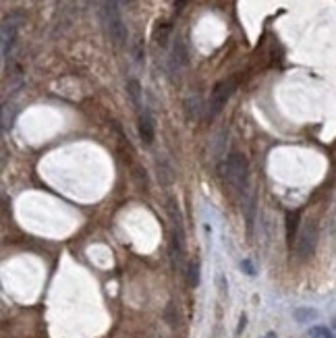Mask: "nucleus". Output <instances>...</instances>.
I'll return each mask as SVG.
<instances>
[{"instance_id": "nucleus-1", "label": "nucleus", "mask_w": 336, "mask_h": 338, "mask_svg": "<svg viewBox=\"0 0 336 338\" xmlns=\"http://www.w3.org/2000/svg\"><path fill=\"white\" fill-rule=\"evenodd\" d=\"M220 177L226 181L228 187H233L235 191L243 193L247 189V177H249V164L247 158L239 154V151H233L228 154L220 166Z\"/></svg>"}, {"instance_id": "nucleus-2", "label": "nucleus", "mask_w": 336, "mask_h": 338, "mask_svg": "<svg viewBox=\"0 0 336 338\" xmlns=\"http://www.w3.org/2000/svg\"><path fill=\"white\" fill-rule=\"evenodd\" d=\"M104 23H106L108 36L114 42V46H125L127 38H129V31H127L125 19L121 13V4L117 0H104Z\"/></svg>"}, {"instance_id": "nucleus-3", "label": "nucleus", "mask_w": 336, "mask_h": 338, "mask_svg": "<svg viewBox=\"0 0 336 338\" xmlns=\"http://www.w3.org/2000/svg\"><path fill=\"white\" fill-rule=\"evenodd\" d=\"M235 89H237V79H224L212 89L210 108H207V116H210V119H216V116L222 112V108L226 106L230 96L235 94Z\"/></svg>"}, {"instance_id": "nucleus-4", "label": "nucleus", "mask_w": 336, "mask_h": 338, "mask_svg": "<svg viewBox=\"0 0 336 338\" xmlns=\"http://www.w3.org/2000/svg\"><path fill=\"white\" fill-rule=\"evenodd\" d=\"M318 237H320V230L316 226V222H307L299 232V239H297V255L299 260H309L316 251V245H318Z\"/></svg>"}, {"instance_id": "nucleus-5", "label": "nucleus", "mask_w": 336, "mask_h": 338, "mask_svg": "<svg viewBox=\"0 0 336 338\" xmlns=\"http://www.w3.org/2000/svg\"><path fill=\"white\" fill-rule=\"evenodd\" d=\"M21 25V15H8L2 23H0V58L6 56L10 46H13L15 38H17V31Z\"/></svg>"}, {"instance_id": "nucleus-6", "label": "nucleus", "mask_w": 336, "mask_h": 338, "mask_svg": "<svg viewBox=\"0 0 336 338\" xmlns=\"http://www.w3.org/2000/svg\"><path fill=\"white\" fill-rule=\"evenodd\" d=\"M189 65V54L187 48H185L183 40H177L175 46H172V52H170V61H168V68H170V75H181V71Z\"/></svg>"}, {"instance_id": "nucleus-7", "label": "nucleus", "mask_w": 336, "mask_h": 338, "mask_svg": "<svg viewBox=\"0 0 336 338\" xmlns=\"http://www.w3.org/2000/svg\"><path fill=\"white\" fill-rule=\"evenodd\" d=\"M139 135H141V141L145 145H152L154 143V137H156V125L154 119L145 108H141L139 112Z\"/></svg>"}, {"instance_id": "nucleus-8", "label": "nucleus", "mask_w": 336, "mask_h": 338, "mask_svg": "<svg viewBox=\"0 0 336 338\" xmlns=\"http://www.w3.org/2000/svg\"><path fill=\"white\" fill-rule=\"evenodd\" d=\"M127 94H129L133 106L141 112V85H139L137 79H129V81H127Z\"/></svg>"}, {"instance_id": "nucleus-9", "label": "nucleus", "mask_w": 336, "mask_h": 338, "mask_svg": "<svg viewBox=\"0 0 336 338\" xmlns=\"http://www.w3.org/2000/svg\"><path fill=\"white\" fill-rule=\"evenodd\" d=\"M158 174H160V183L164 185V187H170L172 181H175V174H172V170L166 166L164 160H158Z\"/></svg>"}, {"instance_id": "nucleus-10", "label": "nucleus", "mask_w": 336, "mask_h": 338, "mask_svg": "<svg viewBox=\"0 0 336 338\" xmlns=\"http://www.w3.org/2000/svg\"><path fill=\"white\" fill-rule=\"evenodd\" d=\"M316 318H318V311L311 309V307H299V309H295V320L299 324H309V322H314Z\"/></svg>"}, {"instance_id": "nucleus-11", "label": "nucleus", "mask_w": 336, "mask_h": 338, "mask_svg": "<svg viewBox=\"0 0 336 338\" xmlns=\"http://www.w3.org/2000/svg\"><path fill=\"white\" fill-rule=\"evenodd\" d=\"M187 276H189V284H191L193 288H195V286H200V280H202V266H200V262H198V260H193V262L189 264Z\"/></svg>"}, {"instance_id": "nucleus-12", "label": "nucleus", "mask_w": 336, "mask_h": 338, "mask_svg": "<svg viewBox=\"0 0 336 338\" xmlns=\"http://www.w3.org/2000/svg\"><path fill=\"white\" fill-rule=\"evenodd\" d=\"M185 108H187V116L189 119H200V112H202V104H200V98L198 96H189L187 102H185Z\"/></svg>"}, {"instance_id": "nucleus-13", "label": "nucleus", "mask_w": 336, "mask_h": 338, "mask_svg": "<svg viewBox=\"0 0 336 338\" xmlns=\"http://www.w3.org/2000/svg\"><path fill=\"white\" fill-rule=\"evenodd\" d=\"M297 226H299V214H286V241L293 243L297 235Z\"/></svg>"}, {"instance_id": "nucleus-14", "label": "nucleus", "mask_w": 336, "mask_h": 338, "mask_svg": "<svg viewBox=\"0 0 336 338\" xmlns=\"http://www.w3.org/2000/svg\"><path fill=\"white\" fill-rule=\"evenodd\" d=\"M309 336L311 338H334V332L330 328H326V326H311Z\"/></svg>"}, {"instance_id": "nucleus-15", "label": "nucleus", "mask_w": 336, "mask_h": 338, "mask_svg": "<svg viewBox=\"0 0 336 338\" xmlns=\"http://www.w3.org/2000/svg\"><path fill=\"white\" fill-rule=\"evenodd\" d=\"M253 214H256V197H249V205H247V230H253Z\"/></svg>"}, {"instance_id": "nucleus-16", "label": "nucleus", "mask_w": 336, "mask_h": 338, "mask_svg": "<svg viewBox=\"0 0 336 338\" xmlns=\"http://www.w3.org/2000/svg\"><path fill=\"white\" fill-rule=\"evenodd\" d=\"M216 286H218V293L222 295V297H226V295H228V284H226V278H224L222 274H218V276H216Z\"/></svg>"}, {"instance_id": "nucleus-17", "label": "nucleus", "mask_w": 336, "mask_h": 338, "mask_svg": "<svg viewBox=\"0 0 336 338\" xmlns=\"http://www.w3.org/2000/svg\"><path fill=\"white\" fill-rule=\"evenodd\" d=\"M241 270L245 272V274H249V276H256V268H253V264H251L249 260H243V262H241Z\"/></svg>"}, {"instance_id": "nucleus-18", "label": "nucleus", "mask_w": 336, "mask_h": 338, "mask_svg": "<svg viewBox=\"0 0 336 338\" xmlns=\"http://www.w3.org/2000/svg\"><path fill=\"white\" fill-rule=\"evenodd\" d=\"M245 326H247V316H245V313H243V316H241V320H239V328H237V336H241V332L243 330H245Z\"/></svg>"}, {"instance_id": "nucleus-19", "label": "nucleus", "mask_w": 336, "mask_h": 338, "mask_svg": "<svg viewBox=\"0 0 336 338\" xmlns=\"http://www.w3.org/2000/svg\"><path fill=\"white\" fill-rule=\"evenodd\" d=\"M135 58L137 61H141L143 58V44L141 42H137V46H135Z\"/></svg>"}, {"instance_id": "nucleus-20", "label": "nucleus", "mask_w": 336, "mask_h": 338, "mask_svg": "<svg viewBox=\"0 0 336 338\" xmlns=\"http://www.w3.org/2000/svg\"><path fill=\"white\" fill-rule=\"evenodd\" d=\"M187 2H189V0H175V10H177V13H181V10L187 6Z\"/></svg>"}, {"instance_id": "nucleus-21", "label": "nucleus", "mask_w": 336, "mask_h": 338, "mask_svg": "<svg viewBox=\"0 0 336 338\" xmlns=\"http://www.w3.org/2000/svg\"><path fill=\"white\" fill-rule=\"evenodd\" d=\"M262 338H278V336H276V332H268V334L262 336Z\"/></svg>"}, {"instance_id": "nucleus-22", "label": "nucleus", "mask_w": 336, "mask_h": 338, "mask_svg": "<svg viewBox=\"0 0 336 338\" xmlns=\"http://www.w3.org/2000/svg\"><path fill=\"white\" fill-rule=\"evenodd\" d=\"M0 114H2V106H0Z\"/></svg>"}]
</instances>
